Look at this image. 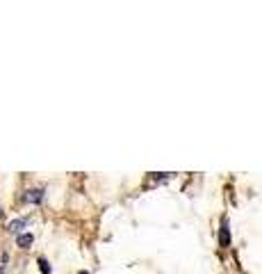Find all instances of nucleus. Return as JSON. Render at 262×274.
I'll use <instances>...</instances> for the list:
<instances>
[{
    "instance_id": "1",
    "label": "nucleus",
    "mask_w": 262,
    "mask_h": 274,
    "mask_svg": "<svg viewBox=\"0 0 262 274\" xmlns=\"http://www.w3.org/2000/svg\"><path fill=\"white\" fill-rule=\"evenodd\" d=\"M219 244H221V247H228V244H230V227H228V217H221Z\"/></svg>"
},
{
    "instance_id": "2",
    "label": "nucleus",
    "mask_w": 262,
    "mask_h": 274,
    "mask_svg": "<svg viewBox=\"0 0 262 274\" xmlns=\"http://www.w3.org/2000/svg\"><path fill=\"white\" fill-rule=\"evenodd\" d=\"M43 199V190H28V194H25V201L30 203H37Z\"/></svg>"
},
{
    "instance_id": "3",
    "label": "nucleus",
    "mask_w": 262,
    "mask_h": 274,
    "mask_svg": "<svg viewBox=\"0 0 262 274\" xmlns=\"http://www.w3.org/2000/svg\"><path fill=\"white\" fill-rule=\"evenodd\" d=\"M32 240H35V238H32V233H25V235H18V240H16V242H18V247H23V249H28V247L32 244Z\"/></svg>"
},
{
    "instance_id": "4",
    "label": "nucleus",
    "mask_w": 262,
    "mask_h": 274,
    "mask_svg": "<svg viewBox=\"0 0 262 274\" xmlns=\"http://www.w3.org/2000/svg\"><path fill=\"white\" fill-rule=\"evenodd\" d=\"M25 224H28V220H16V222H12V224H9V231L16 233V231H21Z\"/></svg>"
},
{
    "instance_id": "5",
    "label": "nucleus",
    "mask_w": 262,
    "mask_h": 274,
    "mask_svg": "<svg viewBox=\"0 0 262 274\" xmlns=\"http://www.w3.org/2000/svg\"><path fill=\"white\" fill-rule=\"evenodd\" d=\"M39 268H41L43 274H50V265H48L46 258H39Z\"/></svg>"
},
{
    "instance_id": "6",
    "label": "nucleus",
    "mask_w": 262,
    "mask_h": 274,
    "mask_svg": "<svg viewBox=\"0 0 262 274\" xmlns=\"http://www.w3.org/2000/svg\"><path fill=\"white\" fill-rule=\"evenodd\" d=\"M77 274H89V272H77Z\"/></svg>"
},
{
    "instance_id": "7",
    "label": "nucleus",
    "mask_w": 262,
    "mask_h": 274,
    "mask_svg": "<svg viewBox=\"0 0 262 274\" xmlns=\"http://www.w3.org/2000/svg\"><path fill=\"white\" fill-rule=\"evenodd\" d=\"M0 274H2V265H0Z\"/></svg>"
}]
</instances>
